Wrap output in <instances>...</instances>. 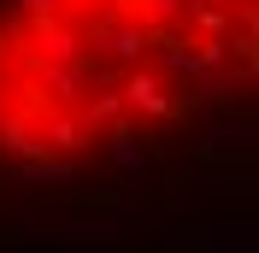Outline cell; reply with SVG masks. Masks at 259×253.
<instances>
[{
	"instance_id": "obj_1",
	"label": "cell",
	"mask_w": 259,
	"mask_h": 253,
	"mask_svg": "<svg viewBox=\"0 0 259 253\" xmlns=\"http://www.w3.org/2000/svg\"><path fill=\"white\" fill-rule=\"evenodd\" d=\"M259 0H0V212L118 218L253 159Z\"/></svg>"
}]
</instances>
